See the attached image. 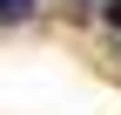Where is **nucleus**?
<instances>
[{
    "instance_id": "obj_1",
    "label": "nucleus",
    "mask_w": 121,
    "mask_h": 115,
    "mask_svg": "<svg viewBox=\"0 0 121 115\" xmlns=\"http://www.w3.org/2000/svg\"><path fill=\"white\" fill-rule=\"evenodd\" d=\"M27 7H34V0H0V14H27Z\"/></svg>"
},
{
    "instance_id": "obj_2",
    "label": "nucleus",
    "mask_w": 121,
    "mask_h": 115,
    "mask_svg": "<svg viewBox=\"0 0 121 115\" xmlns=\"http://www.w3.org/2000/svg\"><path fill=\"white\" fill-rule=\"evenodd\" d=\"M108 27H121V0H114V7H108Z\"/></svg>"
}]
</instances>
